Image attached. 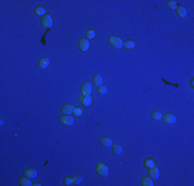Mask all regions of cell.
I'll return each mask as SVG.
<instances>
[{
    "instance_id": "1",
    "label": "cell",
    "mask_w": 194,
    "mask_h": 186,
    "mask_svg": "<svg viewBox=\"0 0 194 186\" xmlns=\"http://www.w3.org/2000/svg\"><path fill=\"white\" fill-rule=\"evenodd\" d=\"M95 171L96 173L98 174L99 176L101 177H106L108 175V167L106 165L102 163V162H99V163H97L96 167H95Z\"/></svg>"
},
{
    "instance_id": "2",
    "label": "cell",
    "mask_w": 194,
    "mask_h": 186,
    "mask_svg": "<svg viewBox=\"0 0 194 186\" xmlns=\"http://www.w3.org/2000/svg\"><path fill=\"white\" fill-rule=\"evenodd\" d=\"M108 43L115 49H120L123 46V41H122L121 38L118 37V36H114V35L108 37Z\"/></svg>"
},
{
    "instance_id": "3",
    "label": "cell",
    "mask_w": 194,
    "mask_h": 186,
    "mask_svg": "<svg viewBox=\"0 0 194 186\" xmlns=\"http://www.w3.org/2000/svg\"><path fill=\"white\" fill-rule=\"evenodd\" d=\"M78 47L82 52H87L90 48V43L87 38H81L78 43Z\"/></svg>"
},
{
    "instance_id": "4",
    "label": "cell",
    "mask_w": 194,
    "mask_h": 186,
    "mask_svg": "<svg viewBox=\"0 0 194 186\" xmlns=\"http://www.w3.org/2000/svg\"><path fill=\"white\" fill-rule=\"evenodd\" d=\"M52 25H53V19H52V17L50 15H45L43 18L41 19V26L43 28H50L52 27Z\"/></svg>"
},
{
    "instance_id": "5",
    "label": "cell",
    "mask_w": 194,
    "mask_h": 186,
    "mask_svg": "<svg viewBox=\"0 0 194 186\" xmlns=\"http://www.w3.org/2000/svg\"><path fill=\"white\" fill-rule=\"evenodd\" d=\"M78 100L85 107H90L92 105V101H93L92 97L90 95H81V96L78 97Z\"/></svg>"
},
{
    "instance_id": "6",
    "label": "cell",
    "mask_w": 194,
    "mask_h": 186,
    "mask_svg": "<svg viewBox=\"0 0 194 186\" xmlns=\"http://www.w3.org/2000/svg\"><path fill=\"white\" fill-rule=\"evenodd\" d=\"M60 122L65 126H70V125L73 124V118L70 117L69 115H62L60 117Z\"/></svg>"
},
{
    "instance_id": "7",
    "label": "cell",
    "mask_w": 194,
    "mask_h": 186,
    "mask_svg": "<svg viewBox=\"0 0 194 186\" xmlns=\"http://www.w3.org/2000/svg\"><path fill=\"white\" fill-rule=\"evenodd\" d=\"M162 119H163V121L166 124H173L177 121V118L173 114H165V115L162 116Z\"/></svg>"
},
{
    "instance_id": "8",
    "label": "cell",
    "mask_w": 194,
    "mask_h": 186,
    "mask_svg": "<svg viewBox=\"0 0 194 186\" xmlns=\"http://www.w3.org/2000/svg\"><path fill=\"white\" fill-rule=\"evenodd\" d=\"M81 92L82 95H90L92 92V86L89 83H84L81 87Z\"/></svg>"
},
{
    "instance_id": "9",
    "label": "cell",
    "mask_w": 194,
    "mask_h": 186,
    "mask_svg": "<svg viewBox=\"0 0 194 186\" xmlns=\"http://www.w3.org/2000/svg\"><path fill=\"white\" fill-rule=\"evenodd\" d=\"M148 172H149V175L151 176L153 179H158V178H159V175H160L159 170H158V169H157L155 165H154V167H149Z\"/></svg>"
},
{
    "instance_id": "10",
    "label": "cell",
    "mask_w": 194,
    "mask_h": 186,
    "mask_svg": "<svg viewBox=\"0 0 194 186\" xmlns=\"http://www.w3.org/2000/svg\"><path fill=\"white\" fill-rule=\"evenodd\" d=\"M99 143L101 144V146L105 147V148H110L113 145V141L111 140L110 138H106V137H103L99 140Z\"/></svg>"
},
{
    "instance_id": "11",
    "label": "cell",
    "mask_w": 194,
    "mask_h": 186,
    "mask_svg": "<svg viewBox=\"0 0 194 186\" xmlns=\"http://www.w3.org/2000/svg\"><path fill=\"white\" fill-rule=\"evenodd\" d=\"M73 109H74V107L72 105H65L61 109V112H62L63 115H70V114L73 113Z\"/></svg>"
},
{
    "instance_id": "12",
    "label": "cell",
    "mask_w": 194,
    "mask_h": 186,
    "mask_svg": "<svg viewBox=\"0 0 194 186\" xmlns=\"http://www.w3.org/2000/svg\"><path fill=\"white\" fill-rule=\"evenodd\" d=\"M48 64H50V59H48V58H47V57H45V58H41V59H39V60H38V62H37L38 67L43 68V69H45V68L48 67Z\"/></svg>"
},
{
    "instance_id": "13",
    "label": "cell",
    "mask_w": 194,
    "mask_h": 186,
    "mask_svg": "<svg viewBox=\"0 0 194 186\" xmlns=\"http://www.w3.org/2000/svg\"><path fill=\"white\" fill-rule=\"evenodd\" d=\"M24 176H26V177H28V178L30 179H34L36 178L37 173H36V171H35L34 169H26V170L24 171Z\"/></svg>"
},
{
    "instance_id": "14",
    "label": "cell",
    "mask_w": 194,
    "mask_h": 186,
    "mask_svg": "<svg viewBox=\"0 0 194 186\" xmlns=\"http://www.w3.org/2000/svg\"><path fill=\"white\" fill-rule=\"evenodd\" d=\"M175 13L180 18H186L187 16V9L183 6H177L175 8Z\"/></svg>"
},
{
    "instance_id": "15",
    "label": "cell",
    "mask_w": 194,
    "mask_h": 186,
    "mask_svg": "<svg viewBox=\"0 0 194 186\" xmlns=\"http://www.w3.org/2000/svg\"><path fill=\"white\" fill-rule=\"evenodd\" d=\"M19 183L20 185L22 186H30L32 185V183H31V181H30V178H28V177H21V178L19 179Z\"/></svg>"
},
{
    "instance_id": "16",
    "label": "cell",
    "mask_w": 194,
    "mask_h": 186,
    "mask_svg": "<svg viewBox=\"0 0 194 186\" xmlns=\"http://www.w3.org/2000/svg\"><path fill=\"white\" fill-rule=\"evenodd\" d=\"M123 47L124 48H126L127 50H133L135 47V43L133 41H123Z\"/></svg>"
},
{
    "instance_id": "17",
    "label": "cell",
    "mask_w": 194,
    "mask_h": 186,
    "mask_svg": "<svg viewBox=\"0 0 194 186\" xmlns=\"http://www.w3.org/2000/svg\"><path fill=\"white\" fill-rule=\"evenodd\" d=\"M93 83H94V85H96V86H101V84H102V78L100 77V75H94V77H93Z\"/></svg>"
},
{
    "instance_id": "18",
    "label": "cell",
    "mask_w": 194,
    "mask_h": 186,
    "mask_svg": "<svg viewBox=\"0 0 194 186\" xmlns=\"http://www.w3.org/2000/svg\"><path fill=\"white\" fill-rule=\"evenodd\" d=\"M34 13L36 16H43V15L46 14V8L43 7V6H36L34 8Z\"/></svg>"
},
{
    "instance_id": "19",
    "label": "cell",
    "mask_w": 194,
    "mask_h": 186,
    "mask_svg": "<svg viewBox=\"0 0 194 186\" xmlns=\"http://www.w3.org/2000/svg\"><path fill=\"white\" fill-rule=\"evenodd\" d=\"M112 151L115 154H121L123 149H122V147L120 145H117L116 144V145H112Z\"/></svg>"
},
{
    "instance_id": "20",
    "label": "cell",
    "mask_w": 194,
    "mask_h": 186,
    "mask_svg": "<svg viewBox=\"0 0 194 186\" xmlns=\"http://www.w3.org/2000/svg\"><path fill=\"white\" fill-rule=\"evenodd\" d=\"M144 165H145L146 169H149V167H152L155 165V161L152 158H148L144 161Z\"/></svg>"
},
{
    "instance_id": "21",
    "label": "cell",
    "mask_w": 194,
    "mask_h": 186,
    "mask_svg": "<svg viewBox=\"0 0 194 186\" xmlns=\"http://www.w3.org/2000/svg\"><path fill=\"white\" fill-rule=\"evenodd\" d=\"M71 181H72V184L73 185H78V184H80L83 181V177H81V176H72V178H71Z\"/></svg>"
},
{
    "instance_id": "22",
    "label": "cell",
    "mask_w": 194,
    "mask_h": 186,
    "mask_svg": "<svg viewBox=\"0 0 194 186\" xmlns=\"http://www.w3.org/2000/svg\"><path fill=\"white\" fill-rule=\"evenodd\" d=\"M142 183H143L144 186H153L154 185L153 181L149 178V177H145V178H143V180H142Z\"/></svg>"
},
{
    "instance_id": "23",
    "label": "cell",
    "mask_w": 194,
    "mask_h": 186,
    "mask_svg": "<svg viewBox=\"0 0 194 186\" xmlns=\"http://www.w3.org/2000/svg\"><path fill=\"white\" fill-rule=\"evenodd\" d=\"M85 35H86L87 39H92V38L95 37V31L92 29H88L85 33Z\"/></svg>"
},
{
    "instance_id": "24",
    "label": "cell",
    "mask_w": 194,
    "mask_h": 186,
    "mask_svg": "<svg viewBox=\"0 0 194 186\" xmlns=\"http://www.w3.org/2000/svg\"><path fill=\"white\" fill-rule=\"evenodd\" d=\"M151 116L154 120H160V119H162V114L160 113V112H156V111L152 112Z\"/></svg>"
},
{
    "instance_id": "25",
    "label": "cell",
    "mask_w": 194,
    "mask_h": 186,
    "mask_svg": "<svg viewBox=\"0 0 194 186\" xmlns=\"http://www.w3.org/2000/svg\"><path fill=\"white\" fill-rule=\"evenodd\" d=\"M167 6L169 9H175L177 8V1L175 0H169V1H167Z\"/></svg>"
},
{
    "instance_id": "26",
    "label": "cell",
    "mask_w": 194,
    "mask_h": 186,
    "mask_svg": "<svg viewBox=\"0 0 194 186\" xmlns=\"http://www.w3.org/2000/svg\"><path fill=\"white\" fill-rule=\"evenodd\" d=\"M73 115L74 116H82L83 115V110L81 108L74 107V109H73Z\"/></svg>"
},
{
    "instance_id": "27",
    "label": "cell",
    "mask_w": 194,
    "mask_h": 186,
    "mask_svg": "<svg viewBox=\"0 0 194 186\" xmlns=\"http://www.w3.org/2000/svg\"><path fill=\"white\" fill-rule=\"evenodd\" d=\"M97 90H98V93L101 95H104L106 94V92H108V88L105 86H99L98 88H97Z\"/></svg>"
},
{
    "instance_id": "28",
    "label": "cell",
    "mask_w": 194,
    "mask_h": 186,
    "mask_svg": "<svg viewBox=\"0 0 194 186\" xmlns=\"http://www.w3.org/2000/svg\"><path fill=\"white\" fill-rule=\"evenodd\" d=\"M63 183L65 184V185H71L72 184V181H71V178L70 177H66V178H64V180H63Z\"/></svg>"
},
{
    "instance_id": "29",
    "label": "cell",
    "mask_w": 194,
    "mask_h": 186,
    "mask_svg": "<svg viewBox=\"0 0 194 186\" xmlns=\"http://www.w3.org/2000/svg\"><path fill=\"white\" fill-rule=\"evenodd\" d=\"M32 185H34V186H38V185H41V183H34V184H32Z\"/></svg>"
}]
</instances>
